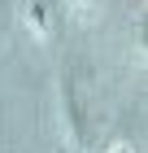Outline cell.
Here are the masks:
<instances>
[{
  "mask_svg": "<svg viewBox=\"0 0 148 153\" xmlns=\"http://www.w3.org/2000/svg\"><path fill=\"white\" fill-rule=\"evenodd\" d=\"M61 140L66 144H83V136H87V105H83V92L79 83L66 79L61 83Z\"/></svg>",
  "mask_w": 148,
  "mask_h": 153,
  "instance_id": "1",
  "label": "cell"
},
{
  "mask_svg": "<svg viewBox=\"0 0 148 153\" xmlns=\"http://www.w3.org/2000/svg\"><path fill=\"white\" fill-rule=\"evenodd\" d=\"M26 31L35 39H52L57 31V0H26Z\"/></svg>",
  "mask_w": 148,
  "mask_h": 153,
  "instance_id": "2",
  "label": "cell"
},
{
  "mask_svg": "<svg viewBox=\"0 0 148 153\" xmlns=\"http://www.w3.org/2000/svg\"><path fill=\"white\" fill-rule=\"evenodd\" d=\"M66 9L79 18V22H91L96 13H100V0H66Z\"/></svg>",
  "mask_w": 148,
  "mask_h": 153,
  "instance_id": "3",
  "label": "cell"
},
{
  "mask_svg": "<svg viewBox=\"0 0 148 153\" xmlns=\"http://www.w3.org/2000/svg\"><path fill=\"white\" fill-rule=\"evenodd\" d=\"M109 153H135V144H131V140H113V144H109Z\"/></svg>",
  "mask_w": 148,
  "mask_h": 153,
  "instance_id": "4",
  "label": "cell"
}]
</instances>
